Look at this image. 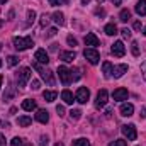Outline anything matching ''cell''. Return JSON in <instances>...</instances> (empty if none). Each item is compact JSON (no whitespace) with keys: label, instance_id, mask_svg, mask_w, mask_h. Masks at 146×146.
I'll list each match as a JSON object with an SVG mask.
<instances>
[{"label":"cell","instance_id":"cell-54","mask_svg":"<svg viewBox=\"0 0 146 146\" xmlns=\"http://www.w3.org/2000/svg\"><path fill=\"white\" fill-rule=\"evenodd\" d=\"M0 66H2V60H0Z\"/></svg>","mask_w":146,"mask_h":146},{"label":"cell","instance_id":"cell-36","mask_svg":"<svg viewBox=\"0 0 146 146\" xmlns=\"http://www.w3.org/2000/svg\"><path fill=\"white\" fill-rule=\"evenodd\" d=\"M39 87H41L39 80H33V82H31V88H33V90H39Z\"/></svg>","mask_w":146,"mask_h":146},{"label":"cell","instance_id":"cell-18","mask_svg":"<svg viewBox=\"0 0 146 146\" xmlns=\"http://www.w3.org/2000/svg\"><path fill=\"white\" fill-rule=\"evenodd\" d=\"M42 97H44L46 102H54V99L58 97V94H56L54 90H44V92H42Z\"/></svg>","mask_w":146,"mask_h":146},{"label":"cell","instance_id":"cell-22","mask_svg":"<svg viewBox=\"0 0 146 146\" xmlns=\"http://www.w3.org/2000/svg\"><path fill=\"white\" fill-rule=\"evenodd\" d=\"M104 33H106L107 36H115V34H117V26H115L114 22H110V24H107V26L104 27Z\"/></svg>","mask_w":146,"mask_h":146},{"label":"cell","instance_id":"cell-19","mask_svg":"<svg viewBox=\"0 0 146 146\" xmlns=\"http://www.w3.org/2000/svg\"><path fill=\"white\" fill-rule=\"evenodd\" d=\"M31 122H33V119H31L29 115H21V117H17V124H19L21 127H27V126H31Z\"/></svg>","mask_w":146,"mask_h":146},{"label":"cell","instance_id":"cell-4","mask_svg":"<svg viewBox=\"0 0 146 146\" xmlns=\"http://www.w3.org/2000/svg\"><path fill=\"white\" fill-rule=\"evenodd\" d=\"M83 56L88 60L90 65H97L99 60H100V54H99V51H97L95 48H87V49L83 51Z\"/></svg>","mask_w":146,"mask_h":146},{"label":"cell","instance_id":"cell-39","mask_svg":"<svg viewBox=\"0 0 146 146\" xmlns=\"http://www.w3.org/2000/svg\"><path fill=\"white\" fill-rule=\"evenodd\" d=\"M48 143H49L48 136H41V141H39V146H48Z\"/></svg>","mask_w":146,"mask_h":146},{"label":"cell","instance_id":"cell-2","mask_svg":"<svg viewBox=\"0 0 146 146\" xmlns=\"http://www.w3.org/2000/svg\"><path fill=\"white\" fill-rule=\"evenodd\" d=\"M33 66H34V68H36L37 72H39V75H41V78H42V80H44V82H46L48 85H51V87L54 85V76H53V72H49V70L42 68V66H41V65H39L37 61L34 63V65H33Z\"/></svg>","mask_w":146,"mask_h":146},{"label":"cell","instance_id":"cell-55","mask_svg":"<svg viewBox=\"0 0 146 146\" xmlns=\"http://www.w3.org/2000/svg\"><path fill=\"white\" fill-rule=\"evenodd\" d=\"M0 49H2V44H0Z\"/></svg>","mask_w":146,"mask_h":146},{"label":"cell","instance_id":"cell-17","mask_svg":"<svg viewBox=\"0 0 146 146\" xmlns=\"http://www.w3.org/2000/svg\"><path fill=\"white\" fill-rule=\"evenodd\" d=\"M134 10H136L138 15H146V0H139V2L136 3Z\"/></svg>","mask_w":146,"mask_h":146},{"label":"cell","instance_id":"cell-11","mask_svg":"<svg viewBox=\"0 0 146 146\" xmlns=\"http://www.w3.org/2000/svg\"><path fill=\"white\" fill-rule=\"evenodd\" d=\"M127 90L126 88H115L114 90V94H112V97H114V100H117V102H122V100H127Z\"/></svg>","mask_w":146,"mask_h":146},{"label":"cell","instance_id":"cell-49","mask_svg":"<svg viewBox=\"0 0 146 146\" xmlns=\"http://www.w3.org/2000/svg\"><path fill=\"white\" fill-rule=\"evenodd\" d=\"M2 82H3V76H0V87H2Z\"/></svg>","mask_w":146,"mask_h":146},{"label":"cell","instance_id":"cell-14","mask_svg":"<svg viewBox=\"0 0 146 146\" xmlns=\"http://www.w3.org/2000/svg\"><path fill=\"white\" fill-rule=\"evenodd\" d=\"M36 121L37 122H41V124H46L48 121H49V112L44 109H39L36 114Z\"/></svg>","mask_w":146,"mask_h":146},{"label":"cell","instance_id":"cell-46","mask_svg":"<svg viewBox=\"0 0 146 146\" xmlns=\"http://www.w3.org/2000/svg\"><path fill=\"white\" fill-rule=\"evenodd\" d=\"M58 49V44H51V51H56Z\"/></svg>","mask_w":146,"mask_h":146},{"label":"cell","instance_id":"cell-26","mask_svg":"<svg viewBox=\"0 0 146 146\" xmlns=\"http://www.w3.org/2000/svg\"><path fill=\"white\" fill-rule=\"evenodd\" d=\"M72 145L73 146H90V141L87 138H78V139L72 141Z\"/></svg>","mask_w":146,"mask_h":146},{"label":"cell","instance_id":"cell-42","mask_svg":"<svg viewBox=\"0 0 146 146\" xmlns=\"http://www.w3.org/2000/svg\"><path fill=\"white\" fill-rule=\"evenodd\" d=\"M141 73H143V78L146 80V61L141 63Z\"/></svg>","mask_w":146,"mask_h":146},{"label":"cell","instance_id":"cell-48","mask_svg":"<svg viewBox=\"0 0 146 146\" xmlns=\"http://www.w3.org/2000/svg\"><path fill=\"white\" fill-rule=\"evenodd\" d=\"M88 2H90V0H82V3H88Z\"/></svg>","mask_w":146,"mask_h":146},{"label":"cell","instance_id":"cell-7","mask_svg":"<svg viewBox=\"0 0 146 146\" xmlns=\"http://www.w3.org/2000/svg\"><path fill=\"white\" fill-rule=\"evenodd\" d=\"M122 134L129 139V141H134L136 138H138V131H136V126L134 124H126V126H122Z\"/></svg>","mask_w":146,"mask_h":146},{"label":"cell","instance_id":"cell-47","mask_svg":"<svg viewBox=\"0 0 146 146\" xmlns=\"http://www.w3.org/2000/svg\"><path fill=\"white\" fill-rule=\"evenodd\" d=\"M112 3L114 5H121V0H112Z\"/></svg>","mask_w":146,"mask_h":146},{"label":"cell","instance_id":"cell-43","mask_svg":"<svg viewBox=\"0 0 146 146\" xmlns=\"http://www.w3.org/2000/svg\"><path fill=\"white\" fill-rule=\"evenodd\" d=\"M0 146H7L5 145V136L3 134H0Z\"/></svg>","mask_w":146,"mask_h":146},{"label":"cell","instance_id":"cell-50","mask_svg":"<svg viewBox=\"0 0 146 146\" xmlns=\"http://www.w3.org/2000/svg\"><path fill=\"white\" fill-rule=\"evenodd\" d=\"M54 146H63V143H56Z\"/></svg>","mask_w":146,"mask_h":146},{"label":"cell","instance_id":"cell-15","mask_svg":"<svg viewBox=\"0 0 146 146\" xmlns=\"http://www.w3.org/2000/svg\"><path fill=\"white\" fill-rule=\"evenodd\" d=\"M126 72H127V65H119V66H114V68H112V75H110V76L121 78Z\"/></svg>","mask_w":146,"mask_h":146},{"label":"cell","instance_id":"cell-12","mask_svg":"<svg viewBox=\"0 0 146 146\" xmlns=\"http://www.w3.org/2000/svg\"><path fill=\"white\" fill-rule=\"evenodd\" d=\"M85 44L90 46V48H97V46H99V37L95 36L94 33H88V34L85 36Z\"/></svg>","mask_w":146,"mask_h":146},{"label":"cell","instance_id":"cell-33","mask_svg":"<svg viewBox=\"0 0 146 146\" xmlns=\"http://www.w3.org/2000/svg\"><path fill=\"white\" fill-rule=\"evenodd\" d=\"M22 143H24V139H22V138H14V139H12V143H10V146H22Z\"/></svg>","mask_w":146,"mask_h":146},{"label":"cell","instance_id":"cell-44","mask_svg":"<svg viewBox=\"0 0 146 146\" xmlns=\"http://www.w3.org/2000/svg\"><path fill=\"white\" fill-rule=\"evenodd\" d=\"M134 29H136V31H139V29H141V22H139V21H136V22H134Z\"/></svg>","mask_w":146,"mask_h":146},{"label":"cell","instance_id":"cell-25","mask_svg":"<svg viewBox=\"0 0 146 146\" xmlns=\"http://www.w3.org/2000/svg\"><path fill=\"white\" fill-rule=\"evenodd\" d=\"M129 19H131V12H129L127 9L121 10V14H119V21H121V22H127Z\"/></svg>","mask_w":146,"mask_h":146},{"label":"cell","instance_id":"cell-27","mask_svg":"<svg viewBox=\"0 0 146 146\" xmlns=\"http://www.w3.org/2000/svg\"><path fill=\"white\" fill-rule=\"evenodd\" d=\"M34 21H36V12H34V10H27V24H26V26L34 24Z\"/></svg>","mask_w":146,"mask_h":146},{"label":"cell","instance_id":"cell-24","mask_svg":"<svg viewBox=\"0 0 146 146\" xmlns=\"http://www.w3.org/2000/svg\"><path fill=\"white\" fill-rule=\"evenodd\" d=\"M51 17H53V21H54L56 24H60V26L65 24V15H63V12H54Z\"/></svg>","mask_w":146,"mask_h":146},{"label":"cell","instance_id":"cell-38","mask_svg":"<svg viewBox=\"0 0 146 146\" xmlns=\"http://www.w3.org/2000/svg\"><path fill=\"white\" fill-rule=\"evenodd\" d=\"M56 112H58L60 117H63V115H65V107H63V106H56Z\"/></svg>","mask_w":146,"mask_h":146},{"label":"cell","instance_id":"cell-40","mask_svg":"<svg viewBox=\"0 0 146 146\" xmlns=\"http://www.w3.org/2000/svg\"><path fill=\"white\" fill-rule=\"evenodd\" d=\"M66 41H68V44H70V46H73V48L76 46V39H75L73 36H68V37H66Z\"/></svg>","mask_w":146,"mask_h":146},{"label":"cell","instance_id":"cell-53","mask_svg":"<svg viewBox=\"0 0 146 146\" xmlns=\"http://www.w3.org/2000/svg\"><path fill=\"white\" fill-rule=\"evenodd\" d=\"M145 36H146V27H145Z\"/></svg>","mask_w":146,"mask_h":146},{"label":"cell","instance_id":"cell-51","mask_svg":"<svg viewBox=\"0 0 146 146\" xmlns=\"http://www.w3.org/2000/svg\"><path fill=\"white\" fill-rule=\"evenodd\" d=\"M2 26H3V21H0V27H2Z\"/></svg>","mask_w":146,"mask_h":146},{"label":"cell","instance_id":"cell-37","mask_svg":"<svg viewBox=\"0 0 146 146\" xmlns=\"http://www.w3.org/2000/svg\"><path fill=\"white\" fill-rule=\"evenodd\" d=\"M121 34H122V37H126V39H127V37H131V31H129L127 27H124V29L121 31Z\"/></svg>","mask_w":146,"mask_h":146},{"label":"cell","instance_id":"cell-30","mask_svg":"<svg viewBox=\"0 0 146 146\" xmlns=\"http://www.w3.org/2000/svg\"><path fill=\"white\" fill-rule=\"evenodd\" d=\"M7 65H9V66H15V65H19V58L14 56V54H10V56L7 58Z\"/></svg>","mask_w":146,"mask_h":146},{"label":"cell","instance_id":"cell-20","mask_svg":"<svg viewBox=\"0 0 146 146\" xmlns=\"http://www.w3.org/2000/svg\"><path fill=\"white\" fill-rule=\"evenodd\" d=\"M61 99H63L65 104H73V102H75V97H73V94L70 90H63V92H61Z\"/></svg>","mask_w":146,"mask_h":146},{"label":"cell","instance_id":"cell-8","mask_svg":"<svg viewBox=\"0 0 146 146\" xmlns=\"http://www.w3.org/2000/svg\"><path fill=\"white\" fill-rule=\"evenodd\" d=\"M110 53H112L114 56H117V58H122L124 53H126V48H124L122 41H115V42L110 46Z\"/></svg>","mask_w":146,"mask_h":146},{"label":"cell","instance_id":"cell-45","mask_svg":"<svg viewBox=\"0 0 146 146\" xmlns=\"http://www.w3.org/2000/svg\"><path fill=\"white\" fill-rule=\"evenodd\" d=\"M139 115H141L143 119H145V117H146V107H143V109H141V114H139Z\"/></svg>","mask_w":146,"mask_h":146},{"label":"cell","instance_id":"cell-1","mask_svg":"<svg viewBox=\"0 0 146 146\" xmlns=\"http://www.w3.org/2000/svg\"><path fill=\"white\" fill-rule=\"evenodd\" d=\"M33 46H34V41H33L31 36L14 37V48H15L17 51H26V49H29V48H33Z\"/></svg>","mask_w":146,"mask_h":146},{"label":"cell","instance_id":"cell-5","mask_svg":"<svg viewBox=\"0 0 146 146\" xmlns=\"http://www.w3.org/2000/svg\"><path fill=\"white\" fill-rule=\"evenodd\" d=\"M88 99H90V90H88L87 87H80V88L76 90L75 100H76V102H80V104H87V102H88Z\"/></svg>","mask_w":146,"mask_h":146},{"label":"cell","instance_id":"cell-9","mask_svg":"<svg viewBox=\"0 0 146 146\" xmlns=\"http://www.w3.org/2000/svg\"><path fill=\"white\" fill-rule=\"evenodd\" d=\"M58 76H60V80H61L63 85H68L72 82V73H70V70L66 66H60L58 68Z\"/></svg>","mask_w":146,"mask_h":146},{"label":"cell","instance_id":"cell-21","mask_svg":"<svg viewBox=\"0 0 146 146\" xmlns=\"http://www.w3.org/2000/svg\"><path fill=\"white\" fill-rule=\"evenodd\" d=\"M37 106H36V102L33 100V99H26L24 102H22V109L24 110H27V112H31V110H34Z\"/></svg>","mask_w":146,"mask_h":146},{"label":"cell","instance_id":"cell-6","mask_svg":"<svg viewBox=\"0 0 146 146\" xmlns=\"http://www.w3.org/2000/svg\"><path fill=\"white\" fill-rule=\"evenodd\" d=\"M107 100H109V92H107L106 88L99 90V94H97V99H95V107H97V109H102V107H106Z\"/></svg>","mask_w":146,"mask_h":146},{"label":"cell","instance_id":"cell-10","mask_svg":"<svg viewBox=\"0 0 146 146\" xmlns=\"http://www.w3.org/2000/svg\"><path fill=\"white\" fill-rule=\"evenodd\" d=\"M34 60L39 65H48L49 63V56H48L46 49H37L36 53H34Z\"/></svg>","mask_w":146,"mask_h":146},{"label":"cell","instance_id":"cell-3","mask_svg":"<svg viewBox=\"0 0 146 146\" xmlns=\"http://www.w3.org/2000/svg\"><path fill=\"white\" fill-rule=\"evenodd\" d=\"M31 76H33V73H31V70L29 68H21L19 72H17V75H15V78H17V85L19 87H26V83L31 80Z\"/></svg>","mask_w":146,"mask_h":146},{"label":"cell","instance_id":"cell-28","mask_svg":"<svg viewBox=\"0 0 146 146\" xmlns=\"http://www.w3.org/2000/svg\"><path fill=\"white\" fill-rule=\"evenodd\" d=\"M70 117H72L73 121H78V119L82 117V110L80 109H72L70 110Z\"/></svg>","mask_w":146,"mask_h":146},{"label":"cell","instance_id":"cell-23","mask_svg":"<svg viewBox=\"0 0 146 146\" xmlns=\"http://www.w3.org/2000/svg\"><path fill=\"white\" fill-rule=\"evenodd\" d=\"M112 63L110 61H104V65H102V72H104V76L106 78H110V75H112Z\"/></svg>","mask_w":146,"mask_h":146},{"label":"cell","instance_id":"cell-52","mask_svg":"<svg viewBox=\"0 0 146 146\" xmlns=\"http://www.w3.org/2000/svg\"><path fill=\"white\" fill-rule=\"evenodd\" d=\"M5 2H7V0H0V3H5Z\"/></svg>","mask_w":146,"mask_h":146},{"label":"cell","instance_id":"cell-35","mask_svg":"<svg viewBox=\"0 0 146 146\" xmlns=\"http://www.w3.org/2000/svg\"><path fill=\"white\" fill-rule=\"evenodd\" d=\"M56 33H58V29L56 27H51L48 33H46V37H53V36H56Z\"/></svg>","mask_w":146,"mask_h":146},{"label":"cell","instance_id":"cell-16","mask_svg":"<svg viewBox=\"0 0 146 146\" xmlns=\"http://www.w3.org/2000/svg\"><path fill=\"white\" fill-rule=\"evenodd\" d=\"M133 114H134V106H133V104H122V106H121V115L131 117Z\"/></svg>","mask_w":146,"mask_h":146},{"label":"cell","instance_id":"cell-32","mask_svg":"<svg viewBox=\"0 0 146 146\" xmlns=\"http://www.w3.org/2000/svg\"><path fill=\"white\" fill-rule=\"evenodd\" d=\"M70 73H72V80H80V70L78 68H73V70H70Z\"/></svg>","mask_w":146,"mask_h":146},{"label":"cell","instance_id":"cell-34","mask_svg":"<svg viewBox=\"0 0 146 146\" xmlns=\"http://www.w3.org/2000/svg\"><path fill=\"white\" fill-rule=\"evenodd\" d=\"M48 22H49V15H48V14H44V15L41 17V26H42V27H46V26H48Z\"/></svg>","mask_w":146,"mask_h":146},{"label":"cell","instance_id":"cell-29","mask_svg":"<svg viewBox=\"0 0 146 146\" xmlns=\"http://www.w3.org/2000/svg\"><path fill=\"white\" fill-rule=\"evenodd\" d=\"M131 53H133V56H139V44L136 41L131 42Z\"/></svg>","mask_w":146,"mask_h":146},{"label":"cell","instance_id":"cell-41","mask_svg":"<svg viewBox=\"0 0 146 146\" xmlns=\"http://www.w3.org/2000/svg\"><path fill=\"white\" fill-rule=\"evenodd\" d=\"M61 3H63V0H49V5H53V7H58Z\"/></svg>","mask_w":146,"mask_h":146},{"label":"cell","instance_id":"cell-56","mask_svg":"<svg viewBox=\"0 0 146 146\" xmlns=\"http://www.w3.org/2000/svg\"><path fill=\"white\" fill-rule=\"evenodd\" d=\"M99 2H104V0H99Z\"/></svg>","mask_w":146,"mask_h":146},{"label":"cell","instance_id":"cell-31","mask_svg":"<svg viewBox=\"0 0 146 146\" xmlns=\"http://www.w3.org/2000/svg\"><path fill=\"white\" fill-rule=\"evenodd\" d=\"M109 146H127V141H124V139H114L112 143H109Z\"/></svg>","mask_w":146,"mask_h":146},{"label":"cell","instance_id":"cell-13","mask_svg":"<svg viewBox=\"0 0 146 146\" xmlns=\"http://www.w3.org/2000/svg\"><path fill=\"white\" fill-rule=\"evenodd\" d=\"M75 58H76V53L75 51H61L60 53V60H63L65 63H72Z\"/></svg>","mask_w":146,"mask_h":146}]
</instances>
